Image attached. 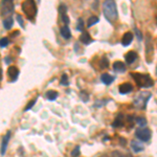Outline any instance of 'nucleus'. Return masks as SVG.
Returning <instances> with one entry per match:
<instances>
[{"instance_id":"nucleus-1","label":"nucleus","mask_w":157,"mask_h":157,"mask_svg":"<svg viewBox=\"0 0 157 157\" xmlns=\"http://www.w3.org/2000/svg\"><path fill=\"white\" fill-rule=\"evenodd\" d=\"M103 12L105 17L110 22H113L117 17V9L114 0H105L103 3Z\"/></svg>"},{"instance_id":"nucleus-2","label":"nucleus","mask_w":157,"mask_h":157,"mask_svg":"<svg viewBox=\"0 0 157 157\" xmlns=\"http://www.w3.org/2000/svg\"><path fill=\"white\" fill-rule=\"evenodd\" d=\"M131 75L139 87H151L153 85V81L150 75L142 73H131Z\"/></svg>"},{"instance_id":"nucleus-3","label":"nucleus","mask_w":157,"mask_h":157,"mask_svg":"<svg viewBox=\"0 0 157 157\" xmlns=\"http://www.w3.org/2000/svg\"><path fill=\"white\" fill-rule=\"evenodd\" d=\"M22 11L27 16L28 19H31L37 14V5L34 0H25L22 3Z\"/></svg>"},{"instance_id":"nucleus-4","label":"nucleus","mask_w":157,"mask_h":157,"mask_svg":"<svg viewBox=\"0 0 157 157\" xmlns=\"http://www.w3.org/2000/svg\"><path fill=\"white\" fill-rule=\"evenodd\" d=\"M0 9H1V15L2 16L9 15L14 11L13 1H11V0H2L1 5H0Z\"/></svg>"},{"instance_id":"nucleus-5","label":"nucleus","mask_w":157,"mask_h":157,"mask_svg":"<svg viewBox=\"0 0 157 157\" xmlns=\"http://www.w3.org/2000/svg\"><path fill=\"white\" fill-rule=\"evenodd\" d=\"M151 97V94L149 92H140L139 94L137 95V97L135 99V105L137 107H145L147 104V102L149 101V99Z\"/></svg>"},{"instance_id":"nucleus-6","label":"nucleus","mask_w":157,"mask_h":157,"mask_svg":"<svg viewBox=\"0 0 157 157\" xmlns=\"http://www.w3.org/2000/svg\"><path fill=\"white\" fill-rule=\"evenodd\" d=\"M136 136L139 138L142 142H148L151 138V131L147 128H139L137 129L136 132H135Z\"/></svg>"},{"instance_id":"nucleus-7","label":"nucleus","mask_w":157,"mask_h":157,"mask_svg":"<svg viewBox=\"0 0 157 157\" xmlns=\"http://www.w3.org/2000/svg\"><path fill=\"white\" fill-rule=\"evenodd\" d=\"M118 90H120V94H127V93L132 91V85L129 84V83H124L118 87Z\"/></svg>"},{"instance_id":"nucleus-8","label":"nucleus","mask_w":157,"mask_h":157,"mask_svg":"<svg viewBox=\"0 0 157 157\" xmlns=\"http://www.w3.org/2000/svg\"><path fill=\"white\" fill-rule=\"evenodd\" d=\"M9 136H11V132L9 131V132L4 135V137H3V139H2V144H1V155H4L5 151H7V144H9Z\"/></svg>"},{"instance_id":"nucleus-9","label":"nucleus","mask_w":157,"mask_h":157,"mask_svg":"<svg viewBox=\"0 0 157 157\" xmlns=\"http://www.w3.org/2000/svg\"><path fill=\"white\" fill-rule=\"evenodd\" d=\"M133 40V35L132 33H126L124 36H123L122 38V44L124 45V46H128L129 44H130L131 42H132Z\"/></svg>"},{"instance_id":"nucleus-10","label":"nucleus","mask_w":157,"mask_h":157,"mask_svg":"<svg viewBox=\"0 0 157 157\" xmlns=\"http://www.w3.org/2000/svg\"><path fill=\"white\" fill-rule=\"evenodd\" d=\"M7 74H9V77H11L12 80H16L17 77H18V74H19V70H18L17 67L9 66V69H7Z\"/></svg>"},{"instance_id":"nucleus-11","label":"nucleus","mask_w":157,"mask_h":157,"mask_svg":"<svg viewBox=\"0 0 157 157\" xmlns=\"http://www.w3.org/2000/svg\"><path fill=\"white\" fill-rule=\"evenodd\" d=\"M131 148H132V150L135 153L142 152L144 150L142 144H140V142H137V140H132V142H131Z\"/></svg>"},{"instance_id":"nucleus-12","label":"nucleus","mask_w":157,"mask_h":157,"mask_svg":"<svg viewBox=\"0 0 157 157\" xmlns=\"http://www.w3.org/2000/svg\"><path fill=\"white\" fill-rule=\"evenodd\" d=\"M136 58H137V55L135 51H129L126 55V58H125V59H126L127 64H132V63L136 60Z\"/></svg>"},{"instance_id":"nucleus-13","label":"nucleus","mask_w":157,"mask_h":157,"mask_svg":"<svg viewBox=\"0 0 157 157\" xmlns=\"http://www.w3.org/2000/svg\"><path fill=\"white\" fill-rule=\"evenodd\" d=\"M113 69H114L115 71H117V72H124V71L126 70V66H125L124 63L120 62V61H116V62H114V64H113Z\"/></svg>"},{"instance_id":"nucleus-14","label":"nucleus","mask_w":157,"mask_h":157,"mask_svg":"<svg viewBox=\"0 0 157 157\" xmlns=\"http://www.w3.org/2000/svg\"><path fill=\"white\" fill-rule=\"evenodd\" d=\"M101 80H102V82L104 83L105 85H110L111 83L113 82V77L112 75H110L109 73H103L102 77H101Z\"/></svg>"},{"instance_id":"nucleus-15","label":"nucleus","mask_w":157,"mask_h":157,"mask_svg":"<svg viewBox=\"0 0 157 157\" xmlns=\"http://www.w3.org/2000/svg\"><path fill=\"white\" fill-rule=\"evenodd\" d=\"M80 41L82 43H84V44H89V43L91 42V38H90V35H89L87 31H84V33L81 35L80 37Z\"/></svg>"},{"instance_id":"nucleus-16","label":"nucleus","mask_w":157,"mask_h":157,"mask_svg":"<svg viewBox=\"0 0 157 157\" xmlns=\"http://www.w3.org/2000/svg\"><path fill=\"white\" fill-rule=\"evenodd\" d=\"M61 35H62V37L64 38V39H69V38L71 37L70 29L68 28V26H67V25L61 27Z\"/></svg>"},{"instance_id":"nucleus-17","label":"nucleus","mask_w":157,"mask_h":157,"mask_svg":"<svg viewBox=\"0 0 157 157\" xmlns=\"http://www.w3.org/2000/svg\"><path fill=\"white\" fill-rule=\"evenodd\" d=\"M46 99L47 100H49V101H55V99L58 97V92L57 91H55V90H49V91H47L46 92Z\"/></svg>"},{"instance_id":"nucleus-18","label":"nucleus","mask_w":157,"mask_h":157,"mask_svg":"<svg viewBox=\"0 0 157 157\" xmlns=\"http://www.w3.org/2000/svg\"><path fill=\"white\" fill-rule=\"evenodd\" d=\"M13 24H14L13 18L9 17V18H7V19H4V20H3V26H4V28H5V29H9V28H12Z\"/></svg>"},{"instance_id":"nucleus-19","label":"nucleus","mask_w":157,"mask_h":157,"mask_svg":"<svg viewBox=\"0 0 157 157\" xmlns=\"http://www.w3.org/2000/svg\"><path fill=\"white\" fill-rule=\"evenodd\" d=\"M123 120H124V118H123V115L122 114H118V116H117V118L114 120V123L112 124L113 127H120L123 125Z\"/></svg>"},{"instance_id":"nucleus-20","label":"nucleus","mask_w":157,"mask_h":157,"mask_svg":"<svg viewBox=\"0 0 157 157\" xmlns=\"http://www.w3.org/2000/svg\"><path fill=\"white\" fill-rule=\"evenodd\" d=\"M99 17H96V16H92V17H90L89 18V20H88V26L90 27V26H92V25H94V24H96L97 22H99Z\"/></svg>"},{"instance_id":"nucleus-21","label":"nucleus","mask_w":157,"mask_h":157,"mask_svg":"<svg viewBox=\"0 0 157 157\" xmlns=\"http://www.w3.org/2000/svg\"><path fill=\"white\" fill-rule=\"evenodd\" d=\"M100 66L102 67V68H107V67L109 66V62H108V60H107L106 58H103L102 60H101V62H100Z\"/></svg>"},{"instance_id":"nucleus-22","label":"nucleus","mask_w":157,"mask_h":157,"mask_svg":"<svg viewBox=\"0 0 157 157\" xmlns=\"http://www.w3.org/2000/svg\"><path fill=\"white\" fill-rule=\"evenodd\" d=\"M136 123L139 125L140 127H144V126H146V125H147V120H146V118H145V117H138V118H137V120H136Z\"/></svg>"},{"instance_id":"nucleus-23","label":"nucleus","mask_w":157,"mask_h":157,"mask_svg":"<svg viewBox=\"0 0 157 157\" xmlns=\"http://www.w3.org/2000/svg\"><path fill=\"white\" fill-rule=\"evenodd\" d=\"M83 27H84V21H83L82 18H80L79 20H77V31H82Z\"/></svg>"},{"instance_id":"nucleus-24","label":"nucleus","mask_w":157,"mask_h":157,"mask_svg":"<svg viewBox=\"0 0 157 157\" xmlns=\"http://www.w3.org/2000/svg\"><path fill=\"white\" fill-rule=\"evenodd\" d=\"M79 155H80V147L77 146L74 149H73L72 152H71V156H72V157H77Z\"/></svg>"},{"instance_id":"nucleus-25","label":"nucleus","mask_w":157,"mask_h":157,"mask_svg":"<svg viewBox=\"0 0 157 157\" xmlns=\"http://www.w3.org/2000/svg\"><path fill=\"white\" fill-rule=\"evenodd\" d=\"M7 44H9V39H7V38L0 39V47H5Z\"/></svg>"},{"instance_id":"nucleus-26","label":"nucleus","mask_w":157,"mask_h":157,"mask_svg":"<svg viewBox=\"0 0 157 157\" xmlns=\"http://www.w3.org/2000/svg\"><path fill=\"white\" fill-rule=\"evenodd\" d=\"M61 17H62V21L65 23V24H68L69 23V18H68V16L66 15V13H64V14H61Z\"/></svg>"},{"instance_id":"nucleus-27","label":"nucleus","mask_w":157,"mask_h":157,"mask_svg":"<svg viewBox=\"0 0 157 157\" xmlns=\"http://www.w3.org/2000/svg\"><path fill=\"white\" fill-rule=\"evenodd\" d=\"M36 102H37V99H34V100H33V101H31V102H29V103H28V105H27V106H26V107H25V109H24V110H25V111L29 110V109H31V107H33V106H34V105H35V103H36Z\"/></svg>"},{"instance_id":"nucleus-28","label":"nucleus","mask_w":157,"mask_h":157,"mask_svg":"<svg viewBox=\"0 0 157 157\" xmlns=\"http://www.w3.org/2000/svg\"><path fill=\"white\" fill-rule=\"evenodd\" d=\"M61 84L62 85H68V79H67L66 74H63L61 77Z\"/></svg>"},{"instance_id":"nucleus-29","label":"nucleus","mask_w":157,"mask_h":157,"mask_svg":"<svg viewBox=\"0 0 157 157\" xmlns=\"http://www.w3.org/2000/svg\"><path fill=\"white\" fill-rule=\"evenodd\" d=\"M110 157H124V155L120 152H118V151H113V152L111 153Z\"/></svg>"},{"instance_id":"nucleus-30","label":"nucleus","mask_w":157,"mask_h":157,"mask_svg":"<svg viewBox=\"0 0 157 157\" xmlns=\"http://www.w3.org/2000/svg\"><path fill=\"white\" fill-rule=\"evenodd\" d=\"M66 9H67V7H65V5H60V7H59V12H60V14L66 13Z\"/></svg>"},{"instance_id":"nucleus-31","label":"nucleus","mask_w":157,"mask_h":157,"mask_svg":"<svg viewBox=\"0 0 157 157\" xmlns=\"http://www.w3.org/2000/svg\"><path fill=\"white\" fill-rule=\"evenodd\" d=\"M17 19H18V22H19V24L21 25V26H23V21H22V16L21 15H17Z\"/></svg>"},{"instance_id":"nucleus-32","label":"nucleus","mask_w":157,"mask_h":157,"mask_svg":"<svg viewBox=\"0 0 157 157\" xmlns=\"http://www.w3.org/2000/svg\"><path fill=\"white\" fill-rule=\"evenodd\" d=\"M81 99H83V100H84V102H87V100H88V96H87V94L85 92H81Z\"/></svg>"},{"instance_id":"nucleus-33","label":"nucleus","mask_w":157,"mask_h":157,"mask_svg":"<svg viewBox=\"0 0 157 157\" xmlns=\"http://www.w3.org/2000/svg\"><path fill=\"white\" fill-rule=\"evenodd\" d=\"M135 31H136V34H137V38H138V40H142V34L138 31V29H135Z\"/></svg>"},{"instance_id":"nucleus-34","label":"nucleus","mask_w":157,"mask_h":157,"mask_svg":"<svg viewBox=\"0 0 157 157\" xmlns=\"http://www.w3.org/2000/svg\"><path fill=\"white\" fill-rule=\"evenodd\" d=\"M120 144H122V145H125V144H126V140L123 139V138H120Z\"/></svg>"},{"instance_id":"nucleus-35","label":"nucleus","mask_w":157,"mask_h":157,"mask_svg":"<svg viewBox=\"0 0 157 157\" xmlns=\"http://www.w3.org/2000/svg\"><path fill=\"white\" fill-rule=\"evenodd\" d=\"M2 80V70L0 69V81Z\"/></svg>"},{"instance_id":"nucleus-36","label":"nucleus","mask_w":157,"mask_h":157,"mask_svg":"<svg viewBox=\"0 0 157 157\" xmlns=\"http://www.w3.org/2000/svg\"><path fill=\"white\" fill-rule=\"evenodd\" d=\"M5 63H9V58H5Z\"/></svg>"},{"instance_id":"nucleus-37","label":"nucleus","mask_w":157,"mask_h":157,"mask_svg":"<svg viewBox=\"0 0 157 157\" xmlns=\"http://www.w3.org/2000/svg\"><path fill=\"white\" fill-rule=\"evenodd\" d=\"M11 1H13V0H11Z\"/></svg>"}]
</instances>
